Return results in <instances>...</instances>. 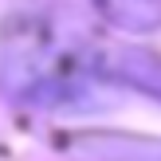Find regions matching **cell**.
I'll list each match as a JSON object with an SVG mask.
<instances>
[{
    "instance_id": "cell-1",
    "label": "cell",
    "mask_w": 161,
    "mask_h": 161,
    "mask_svg": "<svg viewBox=\"0 0 161 161\" xmlns=\"http://www.w3.org/2000/svg\"><path fill=\"white\" fill-rule=\"evenodd\" d=\"M110 24L130 31H153L161 28V0H98Z\"/></svg>"
}]
</instances>
